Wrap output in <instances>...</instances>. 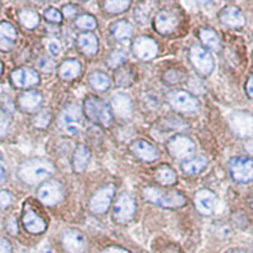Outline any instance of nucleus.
<instances>
[{
    "instance_id": "nucleus-1",
    "label": "nucleus",
    "mask_w": 253,
    "mask_h": 253,
    "mask_svg": "<svg viewBox=\"0 0 253 253\" xmlns=\"http://www.w3.org/2000/svg\"><path fill=\"white\" fill-rule=\"evenodd\" d=\"M56 169L52 162L43 158H32L23 162L18 169V176L28 185H36L51 177Z\"/></svg>"
},
{
    "instance_id": "nucleus-2",
    "label": "nucleus",
    "mask_w": 253,
    "mask_h": 253,
    "mask_svg": "<svg viewBox=\"0 0 253 253\" xmlns=\"http://www.w3.org/2000/svg\"><path fill=\"white\" fill-rule=\"evenodd\" d=\"M143 196L146 200L153 204L160 205L162 208H171V209L184 207L186 203L185 196L178 191H164L153 186L143 189Z\"/></svg>"
},
{
    "instance_id": "nucleus-3",
    "label": "nucleus",
    "mask_w": 253,
    "mask_h": 253,
    "mask_svg": "<svg viewBox=\"0 0 253 253\" xmlns=\"http://www.w3.org/2000/svg\"><path fill=\"white\" fill-rule=\"evenodd\" d=\"M84 110L87 118L94 123L104 126H109L112 124V112L107 104L100 99L95 96H89L85 99Z\"/></svg>"
},
{
    "instance_id": "nucleus-4",
    "label": "nucleus",
    "mask_w": 253,
    "mask_h": 253,
    "mask_svg": "<svg viewBox=\"0 0 253 253\" xmlns=\"http://www.w3.org/2000/svg\"><path fill=\"white\" fill-rule=\"evenodd\" d=\"M229 172L234 181L247 184L253 181V160L250 157H236L229 162Z\"/></svg>"
},
{
    "instance_id": "nucleus-5",
    "label": "nucleus",
    "mask_w": 253,
    "mask_h": 253,
    "mask_svg": "<svg viewBox=\"0 0 253 253\" xmlns=\"http://www.w3.org/2000/svg\"><path fill=\"white\" fill-rule=\"evenodd\" d=\"M171 107L181 113H195L199 109V101L195 96L184 90H173L167 95Z\"/></svg>"
},
{
    "instance_id": "nucleus-6",
    "label": "nucleus",
    "mask_w": 253,
    "mask_h": 253,
    "mask_svg": "<svg viewBox=\"0 0 253 253\" xmlns=\"http://www.w3.org/2000/svg\"><path fill=\"white\" fill-rule=\"evenodd\" d=\"M190 61H191L196 71L199 74H202V75L208 76L213 72L214 60L210 55V52L205 49L204 47L198 46V44L191 47V49H190Z\"/></svg>"
},
{
    "instance_id": "nucleus-7",
    "label": "nucleus",
    "mask_w": 253,
    "mask_h": 253,
    "mask_svg": "<svg viewBox=\"0 0 253 253\" xmlns=\"http://www.w3.org/2000/svg\"><path fill=\"white\" fill-rule=\"evenodd\" d=\"M135 203L133 198L128 194H122L114 204L113 218L119 224H126L134 216Z\"/></svg>"
},
{
    "instance_id": "nucleus-8",
    "label": "nucleus",
    "mask_w": 253,
    "mask_h": 253,
    "mask_svg": "<svg viewBox=\"0 0 253 253\" xmlns=\"http://www.w3.org/2000/svg\"><path fill=\"white\" fill-rule=\"evenodd\" d=\"M60 126L66 134H79L81 128V113L78 105L71 104L63 110L60 117Z\"/></svg>"
},
{
    "instance_id": "nucleus-9",
    "label": "nucleus",
    "mask_w": 253,
    "mask_h": 253,
    "mask_svg": "<svg viewBox=\"0 0 253 253\" xmlns=\"http://www.w3.org/2000/svg\"><path fill=\"white\" fill-rule=\"evenodd\" d=\"M167 150L172 157L184 160V158L193 156L195 152V143L189 137L182 134L173 135L167 143Z\"/></svg>"
},
{
    "instance_id": "nucleus-10",
    "label": "nucleus",
    "mask_w": 253,
    "mask_h": 253,
    "mask_svg": "<svg viewBox=\"0 0 253 253\" xmlns=\"http://www.w3.org/2000/svg\"><path fill=\"white\" fill-rule=\"evenodd\" d=\"M115 193L114 185H105V186L100 187L96 193L92 195L90 199L89 208L92 213L95 214H104L109 209L110 204H112L113 196Z\"/></svg>"
},
{
    "instance_id": "nucleus-11",
    "label": "nucleus",
    "mask_w": 253,
    "mask_h": 253,
    "mask_svg": "<svg viewBox=\"0 0 253 253\" xmlns=\"http://www.w3.org/2000/svg\"><path fill=\"white\" fill-rule=\"evenodd\" d=\"M230 128L241 138L253 134V115L247 112H236L229 118Z\"/></svg>"
},
{
    "instance_id": "nucleus-12",
    "label": "nucleus",
    "mask_w": 253,
    "mask_h": 253,
    "mask_svg": "<svg viewBox=\"0 0 253 253\" xmlns=\"http://www.w3.org/2000/svg\"><path fill=\"white\" fill-rule=\"evenodd\" d=\"M133 53L142 61L153 60L158 55V44L150 37H138L133 42Z\"/></svg>"
},
{
    "instance_id": "nucleus-13",
    "label": "nucleus",
    "mask_w": 253,
    "mask_h": 253,
    "mask_svg": "<svg viewBox=\"0 0 253 253\" xmlns=\"http://www.w3.org/2000/svg\"><path fill=\"white\" fill-rule=\"evenodd\" d=\"M38 199L43 203L44 205H56L60 203L63 198L62 186L57 181H48L44 182L42 186L38 189Z\"/></svg>"
},
{
    "instance_id": "nucleus-14",
    "label": "nucleus",
    "mask_w": 253,
    "mask_h": 253,
    "mask_svg": "<svg viewBox=\"0 0 253 253\" xmlns=\"http://www.w3.org/2000/svg\"><path fill=\"white\" fill-rule=\"evenodd\" d=\"M216 202H218V199H216L215 194L208 189L199 190L194 199L196 210L203 215H211L215 210Z\"/></svg>"
},
{
    "instance_id": "nucleus-15",
    "label": "nucleus",
    "mask_w": 253,
    "mask_h": 253,
    "mask_svg": "<svg viewBox=\"0 0 253 253\" xmlns=\"http://www.w3.org/2000/svg\"><path fill=\"white\" fill-rule=\"evenodd\" d=\"M10 80H12L13 85L15 87H20V89H24V87L35 86L40 83V76H38L37 72L35 71L31 67H20V69L14 70V71L10 74Z\"/></svg>"
},
{
    "instance_id": "nucleus-16",
    "label": "nucleus",
    "mask_w": 253,
    "mask_h": 253,
    "mask_svg": "<svg viewBox=\"0 0 253 253\" xmlns=\"http://www.w3.org/2000/svg\"><path fill=\"white\" fill-rule=\"evenodd\" d=\"M178 15L172 10H162L156 15L155 28L161 35H171L178 27Z\"/></svg>"
},
{
    "instance_id": "nucleus-17",
    "label": "nucleus",
    "mask_w": 253,
    "mask_h": 253,
    "mask_svg": "<svg viewBox=\"0 0 253 253\" xmlns=\"http://www.w3.org/2000/svg\"><path fill=\"white\" fill-rule=\"evenodd\" d=\"M62 246L67 253H83L86 248V242L78 229H67L62 236Z\"/></svg>"
},
{
    "instance_id": "nucleus-18",
    "label": "nucleus",
    "mask_w": 253,
    "mask_h": 253,
    "mask_svg": "<svg viewBox=\"0 0 253 253\" xmlns=\"http://www.w3.org/2000/svg\"><path fill=\"white\" fill-rule=\"evenodd\" d=\"M220 22L229 28H242L246 24V17L237 6H227L221 10Z\"/></svg>"
},
{
    "instance_id": "nucleus-19",
    "label": "nucleus",
    "mask_w": 253,
    "mask_h": 253,
    "mask_svg": "<svg viewBox=\"0 0 253 253\" xmlns=\"http://www.w3.org/2000/svg\"><path fill=\"white\" fill-rule=\"evenodd\" d=\"M130 151H132L135 157L141 158V160L147 162L155 161L158 158V151L156 150V147L153 144L148 143L147 141H143V139L133 142L130 144Z\"/></svg>"
},
{
    "instance_id": "nucleus-20",
    "label": "nucleus",
    "mask_w": 253,
    "mask_h": 253,
    "mask_svg": "<svg viewBox=\"0 0 253 253\" xmlns=\"http://www.w3.org/2000/svg\"><path fill=\"white\" fill-rule=\"evenodd\" d=\"M42 101H43V96L38 91L32 90V91H26L19 95L18 105L23 112L35 113L42 105Z\"/></svg>"
},
{
    "instance_id": "nucleus-21",
    "label": "nucleus",
    "mask_w": 253,
    "mask_h": 253,
    "mask_svg": "<svg viewBox=\"0 0 253 253\" xmlns=\"http://www.w3.org/2000/svg\"><path fill=\"white\" fill-rule=\"evenodd\" d=\"M112 109L119 118H130L133 112L132 100H130L129 96L124 94L114 95L112 99Z\"/></svg>"
},
{
    "instance_id": "nucleus-22",
    "label": "nucleus",
    "mask_w": 253,
    "mask_h": 253,
    "mask_svg": "<svg viewBox=\"0 0 253 253\" xmlns=\"http://www.w3.org/2000/svg\"><path fill=\"white\" fill-rule=\"evenodd\" d=\"M17 41V31L8 22L0 23V51L9 52Z\"/></svg>"
},
{
    "instance_id": "nucleus-23",
    "label": "nucleus",
    "mask_w": 253,
    "mask_h": 253,
    "mask_svg": "<svg viewBox=\"0 0 253 253\" xmlns=\"http://www.w3.org/2000/svg\"><path fill=\"white\" fill-rule=\"evenodd\" d=\"M23 225L24 228H26V230H28L29 233L32 234L43 233L47 228L46 221L31 209L26 210V213H24Z\"/></svg>"
},
{
    "instance_id": "nucleus-24",
    "label": "nucleus",
    "mask_w": 253,
    "mask_h": 253,
    "mask_svg": "<svg viewBox=\"0 0 253 253\" xmlns=\"http://www.w3.org/2000/svg\"><path fill=\"white\" fill-rule=\"evenodd\" d=\"M90 150L86 146H79L74 153V158H72V165H74V170L75 172H84L86 170L87 165L90 161Z\"/></svg>"
},
{
    "instance_id": "nucleus-25",
    "label": "nucleus",
    "mask_w": 253,
    "mask_h": 253,
    "mask_svg": "<svg viewBox=\"0 0 253 253\" xmlns=\"http://www.w3.org/2000/svg\"><path fill=\"white\" fill-rule=\"evenodd\" d=\"M78 43L79 47L81 48V51L86 55H95L96 51H98V38L96 36L90 33V32H86V33H81L78 38Z\"/></svg>"
},
{
    "instance_id": "nucleus-26",
    "label": "nucleus",
    "mask_w": 253,
    "mask_h": 253,
    "mask_svg": "<svg viewBox=\"0 0 253 253\" xmlns=\"http://www.w3.org/2000/svg\"><path fill=\"white\" fill-rule=\"evenodd\" d=\"M58 74L63 80H74L81 74V65L76 60H66L58 69Z\"/></svg>"
},
{
    "instance_id": "nucleus-27",
    "label": "nucleus",
    "mask_w": 253,
    "mask_h": 253,
    "mask_svg": "<svg viewBox=\"0 0 253 253\" xmlns=\"http://www.w3.org/2000/svg\"><path fill=\"white\" fill-rule=\"evenodd\" d=\"M199 37H200L203 43H204L209 49L218 51V49L220 48V40H219V36L216 35V32L213 31L211 28L200 29V32H199Z\"/></svg>"
},
{
    "instance_id": "nucleus-28",
    "label": "nucleus",
    "mask_w": 253,
    "mask_h": 253,
    "mask_svg": "<svg viewBox=\"0 0 253 253\" xmlns=\"http://www.w3.org/2000/svg\"><path fill=\"white\" fill-rule=\"evenodd\" d=\"M112 33L115 40L126 41L132 37L133 27L126 20H119L112 26Z\"/></svg>"
},
{
    "instance_id": "nucleus-29",
    "label": "nucleus",
    "mask_w": 253,
    "mask_h": 253,
    "mask_svg": "<svg viewBox=\"0 0 253 253\" xmlns=\"http://www.w3.org/2000/svg\"><path fill=\"white\" fill-rule=\"evenodd\" d=\"M208 165V160L205 157H195L191 160H186L181 165V169L187 175H196V173L202 172Z\"/></svg>"
},
{
    "instance_id": "nucleus-30",
    "label": "nucleus",
    "mask_w": 253,
    "mask_h": 253,
    "mask_svg": "<svg viewBox=\"0 0 253 253\" xmlns=\"http://www.w3.org/2000/svg\"><path fill=\"white\" fill-rule=\"evenodd\" d=\"M156 180L164 186H171L176 182L177 177H176L175 171L169 166H161L158 167L157 171H156Z\"/></svg>"
},
{
    "instance_id": "nucleus-31",
    "label": "nucleus",
    "mask_w": 253,
    "mask_h": 253,
    "mask_svg": "<svg viewBox=\"0 0 253 253\" xmlns=\"http://www.w3.org/2000/svg\"><path fill=\"white\" fill-rule=\"evenodd\" d=\"M18 18H19L20 24L28 29H33L40 24V15H38L37 12L32 10V9H23L20 10L19 14H18Z\"/></svg>"
},
{
    "instance_id": "nucleus-32",
    "label": "nucleus",
    "mask_w": 253,
    "mask_h": 253,
    "mask_svg": "<svg viewBox=\"0 0 253 253\" xmlns=\"http://www.w3.org/2000/svg\"><path fill=\"white\" fill-rule=\"evenodd\" d=\"M89 83L95 90L98 91H104L110 86V79L108 75L103 74V72H92L89 76Z\"/></svg>"
},
{
    "instance_id": "nucleus-33",
    "label": "nucleus",
    "mask_w": 253,
    "mask_h": 253,
    "mask_svg": "<svg viewBox=\"0 0 253 253\" xmlns=\"http://www.w3.org/2000/svg\"><path fill=\"white\" fill-rule=\"evenodd\" d=\"M130 1L128 0H107L104 3V8L108 13L112 14H118V13H123L124 10L129 8Z\"/></svg>"
},
{
    "instance_id": "nucleus-34",
    "label": "nucleus",
    "mask_w": 253,
    "mask_h": 253,
    "mask_svg": "<svg viewBox=\"0 0 253 253\" xmlns=\"http://www.w3.org/2000/svg\"><path fill=\"white\" fill-rule=\"evenodd\" d=\"M51 121H52V113L49 112V110H42V112L37 113V115L33 118L32 123H33V126H35L40 128V129H43V128H46V126H49Z\"/></svg>"
},
{
    "instance_id": "nucleus-35",
    "label": "nucleus",
    "mask_w": 253,
    "mask_h": 253,
    "mask_svg": "<svg viewBox=\"0 0 253 253\" xmlns=\"http://www.w3.org/2000/svg\"><path fill=\"white\" fill-rule=\"evenodd\" d=\"M10 124H12V115L5 110H1L0 112V138L6 137L10 129Z\"/></svg>"
},
{
    "instance_id": "nucleus-36",
    "label": "nucleus",
    "mask_w": 253,
    "mask_h": 253,
    "mask_svg": "<svg viewBox=\"0 0 253 253\" xmlns=\"http://www.w3.org/2000/svg\"><path fill=\"white\" fill-rule=\"evenodd\" d=\"M126 53H124L123 51H119V49H117V51H113L112 53H110L109 57L107 58V63L109 65L110 67L115 69V67L122 66V65L126 62Z\"/></svg>"
},
{
    "instance_id": "nucleus-37",
    "label": "nucleus",
    "mask_w": 253,
    "mask_h": 253,
    "mask_svg": "<svg viewBox=\"0 0 253 253\" xmlns=\"http://www.w3.org/2000/svg\"><path fill=\"white\" fill-rule=\"evenodd\" d=\"M75 24L76 27H79V28L87 29V31L96 28V20H95V18L92 17V15H89V14H84V15H80V17H78Z\"/></svg>"
},
{
    "instance_id": "nucleus-38",
    "label": "nucleus",
    "mask_w": 253,
    "mask_h": 253,
    "mask_svg": "<svg viewBox=\"0 0 253 253\" xmlns=\"http://www.w3.org/2000/svg\"><path fill=\"white\" fill-rule=\"evenodd\" d=\"M151 14V6L148 3H144L138 5L135 8V13H134V17L137 19V22L139 23H146L148 18H150Z\"/></svg>"
},
{
    "instance_id": "nucleus-39",
    "label": "nucleus",
    "mask_w": 253,
    "mask_h": 253,
    "mask_svg": "<svg viewBox=\"0 0 253 253\" xmlns=\"http://www.w3.org/2000/svg\"><path fill=\"white\" fill-rule=\"evenodd\" d=\"M115 80H117V85H119V86H128L133 81L132 72L128 69L119 70L115 75Z\"/></svg>"
},
{
    "instance_id": "nucleus-40",
    "label": "nucleus",
    "mask_w": 253,
    "mask_h": 253,
    "mask_svg": "<svg viewBox=\"0 0 253 253\" xmlns=\"http://www.w3.org/2000/svg\"><path fill=\"white\" fill-rule=\"evenodd\" d=\"M44 17L52 23H61L62 22V14L55 8H48L44 12Z\"/></svg>"
},
{
    "instance_id": "nucleus-41",
    "label": "nucleus",
    "mask_w": 253,
    "mask_h": 253,
    "mask_svg": "<svg viewBox=\"0 0 253 253\" xmlns=\"http://www.w3.org/2000/svg\"><path fill=\"white\" fill-rule=\"evenodd\" d=\"M38 67L43 72H51L55 69V63H53V61L49 60V58L41 57L40 61H38Z\"/></svg>"
},
{
    "instance_id": "nucleus-42",
    "label": "nucleus",
    "mask_w": 253,
    "mask_h": 253,
    "mask_svg": "<svg viewBox=\"0 0 253 253\" xmlns=\"http://www.w3.org/2000/svg\"><path fill=\"white\" fill-rule=\"evenodd\" d=\"M12 195H10L8 191H5V190H0V210L6 209L9 205L12 204Z\"/></svg>"
},
{
    "instance_id": "nucleus-43",
    "label": "nucleus",
    "mask_w": 253,
    "mask_h": 253,
    "mask_svg": "<svg viewBox=\"0 0 253 253\" xmlns=\"http://www.w3.org/2000/svg\"><path fill=\"white\" fill-rule=\"evenodd\" d=\"M47 49H48L49 55L53 56V57H57L61 53V47L56 41H49L48 44H47Z\"/></svg>"
},
{
    "instance_id": "nucleus-44",
    "label": "nucleus",
    "mask_w": 253,
    "mask_h": 253,
    "mask_svg": "<svg viewBox=\"0 0 253 253\" xmlns=\"http://www.w3.org/2000/svg\"><path fill=\"white\" fill-rule=\"evenodd\" d=\"M78 6L72 5V4H67V5H65L62 8V12H63V15L66 18H72L75 17L76 14H78Z\"/></svg>"
},
{
    "instance_id": "nucleus-45",
    "label": "nucleus",
    "mask_w": 253,
    "mask_h": 253,
    "mask_svg": "<svg viewBox=\"0 0 253 253\" xmlns=\"http://www.w3.org/2000/svg\"><path fill=\"white\" fill-rule=\"evenodd\" d=\"M165 80H166L167 84H175L180 80V75L175 70H170V71H167L165 74Z\"/></svg>"
},
{
    "instance_id": "nucleus-46",
    "label": "nucleus",
    "mask_w": 253,
    "mask_h": 253,
    "mask_svg": "<svg viewBox=\"0 0 253 253\" xmlns=\"http://www.w3.org/2000/svg\"><path fill=\"white\" fill-rule=\"evenodd\" d=\"M12 245L10 242L5 238L0 237V253H12Z\"/></svg>"
},
{
    "instance_id": "nucleus-47",
    "label": "nucleus",
    "mask_w": 253,
    "mask_h": 253,
    "mask_svg": "<svg viewBox=\"0 0 253 253\" xmlns=\"http://www.w3.org/2000/svg\"><path fill=\"white\" fill-rule=\"evenodd\" d=\"M246 91L251 99H253V76H250L246 84Z\"/></svg>"
},
{
    "instance_id": "nucleus-48",
    "label": "nucleus",
    "mask_w": 253,
    "mask_h": 253,
    "mask_svg": "<svg viewBox=\"0 0 253 253\" xmlns=\"http://www.w3.org/2000/svg\"><path fill=\"white\" fill-rule=\"evenodd\" d=\"M103 253H130V252H128L126 250H123V248L121 247H109L104 251Z\"/></svg>"
},
{
    "instance_id": "nucleus-49",
    "label": "nucleus",
    "mask_w": 253,
    "mask_h": 253,
    "mask_svg": "<svg viewBox=\"0 0 253 253\" xmlns=\"http://www.w3.org/2000/svg\"><path fill=\"white\" fill-rule=\"evenodd\" d=\"M6 181V172L3 166H0V185H3Z\"/></svg>"
},
{
    "instance_id": "nucleus-50",
    "label": "nucleus",
    "mask_w": 253,
    "mask_h": 253,
    "mask_svg": "<svg viewBox=\"0 0 253 253\" xmlns=\"http://www.w3.org/2000/svg\"><path fill=\"white\" fill-rule=\"evenodd\" d=\"M246 150L250 153L251 156H253V143H247L246 144Z\"/></svg>"
},
{
    "instance_id": "nucleus-51",
    "label": "nucleus",
    "mask_w": 253,
    "mask_h": 253,
    "mask_svg": "<svg viewBox=\"0 0 253 253\" xmlns=\"http://www.w3.org/2000/svg\"><path fill=\"white\" fill-rule=\"evenodd\" d=\"M3 69H4L3 62H1V61H0V76H1V74H3Z\"/></svg>"
},
{
    "instance_id": "nucleus-52",
    "label": "nucleus",
    "mask_w": 253,
    "mask_h": 253,
    "mask_svg": "<svg viewBox=\"0 0 253 253\" xmlns=\"http://www.w3.org/2000/svg\"><path fill=\"white\" fill-rule=\"evenodd\" d=\"M233 253H245V252H242V251H236V252H233Z\"/></svg>"
},
{
    "instance_id": "nucleus-53",
    "label": "nucleus",
    "mask_w": 253,
    "mask_h": 253,
    "mask_svg": "<svg viewBox=\"0 0 253 253\" xmlns=\"http://www.w3.org/2000/svg\"><path fill=\"white\" fill-rule=\"evenodd\" d=\"M1 158H3V156H1V153H0V160H1Z\"/></svg>"
},
{
    "instance_id": "nucleus-54",
    "label": "nucleus",
    "mask_w": 253,
    "mask_h": 253,
    "mask_svg": "<svg viewBox=\"0 0 253 253\" xmlns=\"http://www.w3.org/2000/svg\"><path fill=\"white\" fill-rule=\"evenodd\" d=\"M252 207H253V200H252Z\"/></svg>"
}]
</instances>
